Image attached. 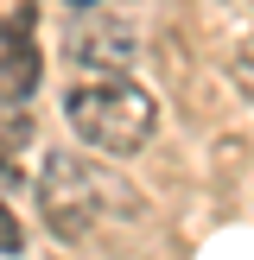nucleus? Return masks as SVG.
I'll list each match as a JSON object with an SVG mask.
<instances>
[{
	"label": "nucleus",
	"instance_id": "f257e3e1",
	"mask_svg": "<svg viewBox=\"0 0 254 260\" xmlns=\"http://www.w3.org/2000/svg\"><path fill=\"white\" fill-rule=\"evenodd\" d=\"M127 210H134V197H127L102 165L76 159V152H51V159L38 165V216L51 222V235L83 241L102 216H127Z\"/></svg>",
	"mask_w": 254,
	"mask_h": 260
},
{
	"label": "nucleus",
	"instance_id": "20e7f679",
	"mask_svg": "<svg viewBox=\"0 0 254 260\" xmlns=\"http://www.w3.org/2000/svg\"><path fill=\"white\" fill-rule=\"evenodd\" d=\"M32 89H38V51H32V32L13 19L0 38V108H25Z\"/></svg>",
	"mask_w": 254,
	"mask_h": 260
},
{
	"label": "nucleus",
	"instance_id": "39448f33",
	"mask_svg": "<svg viewBox=\"0 0 254 260\" xmlns=\"http://www.w3.org/2000/svg\"><path fill=\"white\" fill-rule=\"evenodd\" d=\"M25 140H32V121H25L19 108H0V159H7V152H19Z\"/></svg>",
	"mask_w": 254,
	"mask_h": 260
},
{
	"label": "nucleus",
	"instance_id": "423d86ee",
	"mask_svg": "<svg viewBox=\"0 0 254 260\" xmlns=\"http://www.w3.org/2000/svg\"><path fill=\"white\" fill-rule=\"evenodd\" d=\"M25 248V235H19V222H13V210L0 203V254H19Z\"/></svg>",
	"mask_w": 254,
	"mask_h": 260
},
{
	"label": "nucleus",
	"instance_id": "f03ea898",
	"mask_svg": "<svg viewBox=\"0 0 254 260\" xmlns=\"http://www.w3.org/2000/svg\"><path fill=\"white\" fill-rule=\"evenodd\" d=\"M64 121L76 127V140L96 152H140L152 140V95L127 76H102V83H76L64 95Z\"/></svg>",
	"mask_w": 254,
	"mask_h": 260
},
{
	"label": "nucleus",
	"instance_id": "7ed1b4c3",
	"mask_svg": "<svg viewBox=\"0 0 254 260\" xmlns=\"http://www.w3.org/2000/svg\"><path fill=\"white\" fill-rule=\"evenodd\" d=\"M140 57V38L134 25L121 19H76L70 25V63H83V70H127V63Z\"/></svg>",
	"mask_w": 254,
	"mask_h": 260
}]
</instances>
